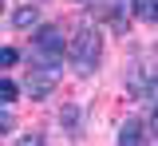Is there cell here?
I'll return each instance as SVG.
<instances>
[{
  "mask_svg": "<svg viewBox=\"0 0 158 146\" xmlns=\"http://www.w3.org/2000/svg\"><path fill=\"white\" fill-rule=\"evenodd\" d=\"M150 130L158 134V103H154V111H150Z\"/></svg>",
  "mask_w": 158,
  "mask_h": 146,
  "instance_id": "obj_10",
  "label": "cell"
},
{
  "mask_svg": "<svg viewBox=\"0 0 158 146\" xmlns=\"http://www.w3.org/2000/svg\"><path fill=\"white\" fill-rule=\"evenodd\" d=\"M131 8H135V16H138V20H150V24H158V0H135Z\"/></svg>",
  "mask_w": 158,
  "mask_h": 146,
  "instance_id": "obj_5",
  "label": "cell"
},
{
  "mask_svg": "<svg viewBox=\"0 0 158 146\" xmlns=\"http://www.w3.org/2000/svg\"><path fill=\"white\" fill-rule=\"evenodd\" d=\"M154 146H158V134H154Z\"/></svg>",
  "mask_w": 158,
  "mask_h": 146,
  "instance_id": "obj_12",
  "label": "cell"
},
{
  "mask_svg": "<svg viewBox=\"0 0 158 146\" xmlns=\"http://www.w3.org/2000/svg\"><path fill=\"white\" fill-rule=\"evenodd\" d=\"M59 83V67H48V63H32L28 71V95L32 99H48Z\"/></svg>",
  "mask_w": 158,
  "mask_h": 146,
  "instance_id": "obj_3",
  "label": "cell"
},
{
  "mask_svg": "<svg viewBox=\"0 0 158 146\" xmlns=\"http://www.w3.org/2000/svg\"><path fill=\"white\" fill-rule=\"evenodd\" d=\"M118 146H142V123H138V119H127V123H123Z\"/></svg>",
  "mask_w": 158,
  "mask_h": 146,
  "instance_id": "obj_4",
  "label": "cell"
},
{
  "mask_svg": "<svg viewBox=\"0 0 158 146\" xmlns=\"http://www.w3.org/2000/svg\"><path fill=\"white\" fill-rule=\"evenodd\" d=\"M20 146H40V138H36V134H32V138H24V142H20Z\"/></svg>",
  "mask_w": 158,
  "mask_h": 146,
  "instance_id": "obj_11",
  "label": "cell"
},
{
  "mask_svg": "<svg viewBox=\"0 0 158 146\" xmlns=\"http://www.w3.org/2000/svg\"><path fill=\"white\" fill-rule=\"evenodd\" d=\"M12 20H16V28H32V24H40V12L32 8V4H28V8H20Z\"/></svg>",
  "mask_w": 158,
  "mask_h": 146,
  "instance_id": "obj_7",
  "label": "cell"
},
{
  "mask_svg": "<svg viewBox=\"0 0 158 146\" xmlns=\"http://www.w3.org/2000/svg\"><path fill=\"white\" fill-rule=\"evenodd\" d=\"M16 99H20V87L12 83V79H0V107L16 103Z\"/></svg>",
  "mask_w": 158,
  "mask_h": 146,
  "instance_id": "obj_6",
  "label": "cell"
},
{
  "mask_svg": "<svg viewBox=\"0 0 158 146\" xmlns=\"http://www.w3.org/2000/svg\"><path fill=\"white\" fill-rule=\"evenodd\" d=\"M32 47H36L40 63H48V67H59L63 63V28H40L36 40H32Z\"/></svg>",
  "mask_w": 158,
  "mask_h": 146,
  "instance_id": "obj_2",
  "label": "cell"
},
{
  "mask_svg": "<svg viewBox=\"0 0 158 146\" xmlns=\"http://www.w3.org/2000/svg\"><path fill=\"white\" fill-rule=\"evenodd\" d=\"M16 63V47H0V67H12Z\"/></svg>",
  "mask_w": 158,
  "mask_h": 146,
  "instance_id": "obj_8",
  "label": "cell"
},
{
  "mask_svg": "<svg viewBox=\"0 0 158 146\" xmlns=\"http://www.w3.org/2000/svg\"><path fill=\"white\" fill-rule=\"evenodd\" d=\"M8 130H12V119H8V115H0V134H8Z\"/></svg>",
  "mask_w": 158,
  "mask_h": 146,
  "instance_id": "obj_9",
  "label": "cell"
},
{
  "mask_svg": "<svg viewBox=\"0 0 158 146\" xmlns=\"http://www.w3.org/2000/svg\"><path fill=\"white\" fill-rule=\"evenodd\" d=\"M99 55H103V36H99V28L75 32V40H71V59H75L79 75H91L99 67Z\"/></svg>",
  "mask_w": 158,
  "mask_h": 146,
  "instance_id": "obj_1",
  "label": "cell"
}]
</instances>
